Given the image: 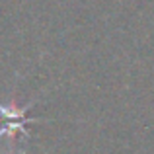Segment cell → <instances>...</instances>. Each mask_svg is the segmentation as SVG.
Returning a JSON list of instances; mask_svg holds the SVG:
<instances>
[{"label":"cell","instance_id":"obj_1","mask_svg":"<svg viewBox=\"0 0 154 154\" xmlns=\"http://www.w3.org/2000/svg\"><path fill=\"white\" fill-rule=\"evenodd\" d=\"M31 107V103L23 105V107H16L12 105H2L0 103V115L2 119H6V123L0 127V137H14V133H22V135H29L26 129V125L29 121H39V119H29L27 117V109Z\"/></svg>","mask_w":154,"mask_h":154}]
</instances>
